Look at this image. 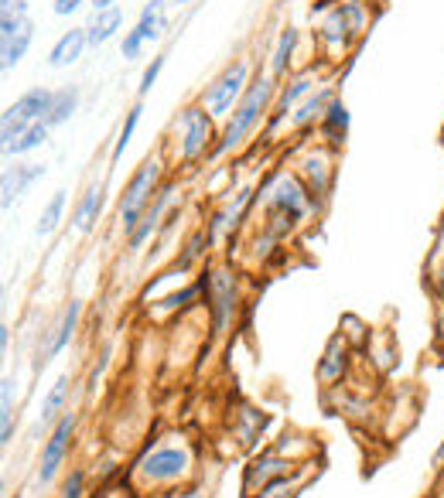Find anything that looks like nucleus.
<instances>
[{"mask_svg": "<svg viewBox=\"0 0 444 498\" xmlns=\"http://www.w3.org/2000/svg\"><path fill=\"white\" fill-rule=\"evenodd\" d=\"M270 92H274V82H270V79H256V82L246 89V96H243L239 106L233 110V120H229L226 130H222L219 154L233 150V147H239L246 137H250L253 127H256V120H260V113H264L266 103H270Z\"/></svg>", "mask_w": 444, "mask_h": 498, "instance_id": "nucleus-1", "label": "nucleus"}, {"mask_svg": "<svg viewBox=\"0 0 444 498\" xmlns=\"http://www.w3.org/2000/svg\"><path fill=\"white\" fill-rule=\"evenodd\" d=\"M158 177H161V164L144 161L137 168V175L130 177L127 191H123V202H120V225H123V233L127 235L137 229V222L144 219V212L150 208V198H154V188H158Z\"/></svg>", "mask_w": 444, "mask_h": 498, "instance_id": "nucleus-2", "label": "nucleus"}, {"mask_svg": "<svg viewBox=\"0 0 444 498\" xmlns=\"http://www.w3.org/2000/svg\"><path fill=\"white\" fill-rule=\"evenodd\" d=\"M48 110H52V92H48V89H31L21 100H14V103L4 110V123H0V140H4V147L14 144L28 127L44 123Z\"/></svg>", "mask_w": 444, "mask_h": 498, "instance_id": "nucleus-3", "label": "nucleus"}, {"mask_svg": "<svg viewBox=\"0 0 444 498\" xmlns=\"http://www.w3.org/2000/svg\"><path fill=\"white\" fill-rule=\"evenodd\" d=\"M246 75H250V65L246 62H236V65H229L226 72L208 86L206 92V110L212 117H226L229 110H236L239 100L246 96Z\"/></svg>", "mask_w": 444, "mask_h": 498, "instance_id": "nucleus-4", "label": "nucleus"}, {"mask_svg": "<svg viewBox=\"0 0 444 498\" xmlns=\"http://www.w3.org/2000/svg\"><path fill=\"white\" fill-rule=\"evenodd\" d=\"M181 158L195 161L198 154H206L208 140H212V113H206L202 106H188L181 113Z\"/></svg>", "mask_w": 444, "mask_h": 498, "instance_id": "nucleus-5", "label": "nucleus"}, {"mask_svg": "<svg viewBox=\"0 0 444 498\" xmlns=\"http://www.w3.org/2000/svg\"><path fill=\"white\" fill-rule=\"evenodd\" d=\"M72 430H75V417L72 413H62L59 424H55V430H52V437H48V444H44V451H42V468H38L42 484H48L55 474H59L62 461H65V455H69Z\"/></svg>", "mask_w": 444, "mask_h": 498, "instance_id": "nucleus-6", "label": "nucleus"}, {"mask_svg": "<svg viewBox=\"0 0 444 498\" xmlns=\"http://www.w3.org/2000/svg\"><path fill=\"white\" fill-rule=\"evenodd\" d=\"M188 451H181V447H161V451H154L140 461V474L150 478V482H175L181 478L185 471H188Z\"/></svg>", "mask_w": 444, "mask_h": 498, "instance_id": "nucleus-7", "label": "nucleus"}, {"mask_svg": "<svg viewBox=\"0 0 444 498\" xmlns=\"http://www.w3.org/2000/svg\"><path fill=\"white\" fill-rule=\"evenodd\" d=\"M270 208L281 212L287 222H301L308 212V191L301 188V181L291 175L277 177V185L270 191Z\"/></svg>", "mask_w": 444, "mask_h": 498, "instance_id": "nucleus-8", "label": "nucleus"}, {"mask_svg": "<svg viewBox=\"0 0 444 498\" xmlns=\"http://www.w3.org/2000/svg\"><path fill=\"white\" fill-rule=\"evenodd\" d=\"M208 304H212V328H216V335H222V328L226 321L233 318V308H236V283L229 273H212L208 280Z\"/></svg>", "mask_w": 444, "mask_h": 498, "instance_id": "nucleus-9", "label": "nucleus"}, {"mask_svg": "<svg viewBox=\"0 0 444 498\" xmlns=\"http://www.w3.org/2000/svg\"><path fill=\"white\" fill-rule=\"evenodd\" d=\"M86 44H89L86 28L65 31L59 42H55V48L48 52V65H52V69H65V65H72V62H79V55H82Z\"/></svg>", "mask_w": 444, "mask_h": 498, "instance_id": "nucleus-10", "label": "nucleus"}, {"mask_svg": "<svg viewBox=\"0 0 444 498\" xmlns=\"http://www.w3.org/2000/svg\"><path fill=\"white\" fill-rule=\"evenodd\" d=\"M44 175V164H21V168H11V171H4V208H11L14 198H21L24 191Z\"/></svg>", "mask_w": 444, "mask_h": 498, "instance_id": "nucleus-11", "label": "nucleus"}, {"mask_svg": "<svg viewBox=\"0 0 444 498\" xmlns=\"http://www.w3.org/2000/svg\"><path fill=\"white\" fill-rule=\"evenodd\" d=\"M171 195H175V188H171V185L154 195V206L144 212V219L137 222V229H133L130 239H127V243H130V249H140L144 243H148L150 233H154V229H158V222H161V212L168 208V202H171Z\"/></svg>", "mask_w": 444, "mask_h": 498, "instance_id": "nucleus-12", "label": "nucleus"}, {"mask_svg": "<svg viewBox=\"0 0 444 498\" xmlns=\"http://www.w3.org/2000/svg\"><path fill=\"white\" fill-rule=\"evenodd\" d=\"M31 38H34V28H31V21H24L11 38L0 42V65H4V72H11L17 62L24 59V52L31 48Z\"/></svg>", "mask_w": 444, "mask_h": 498, "instance_id": "nucleus-13", "label": "nucleus"}, {"mask_svg": "<svg viewBox=\"0 0 444 498\" xmlns=\"http://www.w3.org/2000/svg\"><path fill=\"white\" fill-rule=\"evenodd\" d=\"M120 24H123V14H120L117 7H110V11H96L92 24L86 28L89 31V44H92V48L106 44L120 31Z\"/></svg>", "mask_w": 444, "mask_h": 498, "instance_id": "nucleus-14", "label": "nucleus"}, {"mask_svg": "<svg viewBox=\"0 0 444 498\" xmlns=\"http://www.w3.org/2000/svg\"><path fill=\"white\" fill-rule=\"evenodd\" d=\"M75 110H79V89L75 86L59 89V92H52V110H48L44 123H48V127H59V123H65V120L72 117Z\"/></svg>", "mask_w": 444, "mask_h": 498, "instance_id": "nucleus-15", "label": "nucleus"}, {"mask_svg": "<svg viewBox=\"0 0 444 498\" xmlns=\"http://www.w3.org/2000/svg\"><path fill=\"white\" fill-rule=\"evenodd\" d=\"M322 130L332 144H342L345 140V130H349V110L342 100H332V106L325 110V117H322Z\"/></svg>", "mask_w": 444, "mask_h": 498, "instance_id": "nucleus-16", "label": "nucleus"}, {"mask_svg": "<svg viewBox=\"0 0 444 498\" xmlns=\"http://www.w3.org/2000/svg\"><path fill=\"white\" fill-rule=\"evenodd\" d=\"M133 28L140 31L144 42H158L161 31H164V0H150L148 7H144V14H140V21H137Z\"/></svg>", "mask_w": 444, "mask_h": 498, "instance_id": "nucleus-17", "label": "nucleus"}, {"mask_svg": "<svg viewBox=\"0 0 444 498\" xmlns=\"http://www.w3.org/2000/svg\"><path fill=\"white\" fill-rule=\"evenodd\" d=\"M100 208H103V188L92 185V188L82 195V206L75 212V229H79V233H89L92 222H96V215H100Z\"/></svg>", "mask_w": 444, "mask_h": 498, "instance_id": "nucleus-18", "label": "nucleus"}, {"mask_svg": "<svg viewBox=\"0 0 444 498\" xmlns=\"http://www.w3.org/2000/svg\"><path fill=\"white\" fill-rule=\"evenodd\" d=\"M44 137H48V123H34V127H28V130L17 137L14 144L4 147V154H11V158H17V154H28V150H34V147L44 144Z\"/></svg>", "mask_w": 444, "mask_h": 498, "instance_id": "nucleus-19", "label": "nucleus"}, {"mask_svg": "<svg viewBox=\"0 0 444 498\" xmlns=\"http://www.w3.org/2000/svg\"><path fill=\"white\" fill-rule=\"evenodd\" d=\"M79 314H82V304L79 301H72L69 304V311H65V318H62L59 331H55V338H52V352L48 355H59L65 345H69V338L75 335V324H79Z\"/></svg>", "mask_w": 444, "mask_h": 498, "instance_id": "nucleus-20", "label": "nucleus"}, {"mask_svg": "<svg viewBox=\"0 0 444 498\" xmlns=\"http://www.w3.org/2000/svg\"><path fill=\"white\" fill-rule=\"evenodd\" d=\"M62 208H65V191H55L52 202L42 208V219H38V225H34V233L38 235L55 233V225H59V219H62Z\"/></svg>", "mask_w": 444, "mask_h": 498, "instance_id": "nucleus-21", "label": "nucleus"}, {"mask_svg": "<svg viewBox=\"0 0 444 498\" xmlns=\"http://www.w3.org/2000/svg\"><path fill=\"white\" fill-rule=\"evenodd\" d=\"M65 396H69V376H59V382L52 386V393L44 396V407H42L44 424H52V420L62 413V407H65Z\"/></svg>", "mask_w": 444, "mask_h": 498, "instance_id": "nucleus-22", "label": "nucleus"}, {"mask_svg": "<svg viewBox=\"0 0 444 498\" xmlns=\"http://www.w3.org/2000/svg\"><path fill=\"white\" fill-rule=\"evenodd\" d=\"M328 106H332V92L325 89V92H318L314 100H308V103L297 110V113H294V123H297V127H304V123H311L314 117H325Z\"/></svg>", "mask_w": 444, "mask_h": 498, "instance_id": "nucleus-23", "label": "nucleus"}, {"mask_svg": "<svg viewBox=\"0 0 444 498\" xmlns=\"http://www.w3.org/2000/svg\"><path fill=\"white\" fill-rule=\"evenodd\" d=\"M294 44H297V31L287 28L281 34V42H277V48H274V62H270L274 75H281L284 69H287V62H291V52H294Z\"/></svg>", "mask_w": 444, "mask_h": 498, "instance_id": "nucleus-24", "label": "nucleus"}, {"mask_svg": "<svg viewBox=\"0 0 444 498\" xmlns=\"http://www.w3.org/2000/svg\"><path fill=\"white\" fill-rule=\"evenodd\" d=\"M140 106H133L130 113H127V123H123V130H120V140H117V147H113V161H120L123 158V150H127V144H130V137H133V130H137V123H140Z\"/></svg>", "mask_w": 444, "mask_h": 498, "instance_id": "nucleus-25", "label": "nucleus"}, {"mask_svg": "<svg viewBox=\"0 0 444 498\" xmlns=\"http://www.w3.org/2000/svg\"><path fill=\"white\" fill-rule=\"evenodd\" d=\"M208 239H212V233H195V235H192V243L185 246V256H181V260L175 263V270H188V266H192L195 260H198V256L206 253L202 246H208Z\"/></svg>", "mask_w": 444, "mask_h": 498, "instance_id": "nucleus-26", "label": "nucleus"}, {"mask_svg": "<svg viewBox=\"0 0 444 498\" xmlns=\"http://www.w3.org/2000/svg\"><path fill=\"white\" fill-rule=\"evenodd\" d=\"M352 31H349V24H345V17H342V7H335L332 14H328L325 21V38L328 42H342V38H349Z\"/></svg>", "mask_w": 444, "mask_h": 498, "instance_id": "nucleus-27", "label": "nucleus"}, {"mask_svg": "<svg viewBox=\"0 0 444 498\" xmlns=\"http://www.w3.org/2000/svg\"><path fill=\"white\" fill-rule=\"evenodd\" d=\"M144 38H140V31L137 28H130L127 31V34H123V48H120V52H123V59L127 62H133V59H140V52H144Z\"/></svg>", "mask_w": 444, "mask_h": 498, "instance_id": "nucleus-28", "label": "nucleus"}, {"mask_svg": "<svg viewBox=\"0 0 444 498\" xmlns=\"http://www.w3.org/2000/svg\"><path fill=\"white\" fill-rule=\"evenodd\" d=\"M161 69H164V59H154L148 69H144V75H140V86H137V96H140V100H144L150 89H154V82H158Z\"/></svg>", "mask_w": 444, "mask_h": 498, "instance_id": "nucleus-29", "label": "nucleus"}, {"mask_svg": "<svg viewBox=\"0 0 444 498\" xmlns=\"http://www.w3.org/2000/svg\"><path fill=\"white\" fill-rule=\"evenodd\" d=\"M308 89H311V79H308V75H304V79H297L294 86H291V89H287V92L281 96V110H277V113H287V106L294 103V100H301V96H304Z\"/></svg>", "mask_w": 444, "mask_h": 498, "instance_id": "nucleus-30", "label": "nucleus"}, {"mask_svg": "<svg viewBox=\"0 0 444 498\" xmlns=\"http://www.w3.org/2000/svg\"><path fill=\"white\" fill-rule=\"evenodd\" d=\"M82 484H86V474H82V471H72V474H69V482L62 484L59 498H82Z\"/></svg>", "mask_w": 444, "mask_h": 498, "instance_id": "nucleus-31", "label": "nucleus"}, {"mask_svg": "<svg viewBox=\"0 0 444 498\" xmlns=\"http://www.w3.org/2000/svg\"><path fill=\"white\" fill-rule=\"evenodd\" d=\"M284 464L277 461V457H264V461H256L250 471V482H256V478H266V474H274V471H281Z\"/></svg>", "mask_w": 444, "mask_h": 498, "instance_id": "nucleus-32", "label": "nucleus"}, {"mask_svg": "<svg viewBox=\"0 0 444 498\" xmlns=\"http://www.w3.org/2000/svg\"><path fill=\"white\" fill-rule=\"evenodd\" d=\"M195 293H198V287H188V291H181V293H171V297H164L161 304H164V308H178V304H185V301H192Z\"/></svg>", "mask_w": 444, "mask_h": 498, "instance_id": "nucleus-33", "label": "nucleus"}, {"mask_svg": "<svg viewBox=\"0 0 444 498\" xmlns=\"http://www.w3.org/2000/svg\"><path fill=\"white\" fill-rule=\"evenodd\" d=\"M308 175L318 177V195L325 191V164L322 161H308Z\"/></svg>", "mask_w": 444, "mask_h": 498, "instance_id": "nucleus-34", "label": "nucleus"}, {"mask_svg": "<svg viewBox=\"0 0 444 498\" xmlns=\"http://www.w3.org/2000/svg\"><path fill=\"white\" fill-rule=\"evenodd\" d=\"M79 7H82V0H55V14H62V17L75 14Z\"/></svg>", "mask_w": 444, "mask_h": 498, "instance_id": "nucleus-35", "label": "nucleus"}, {"mask_svg": "<svg viewBox=\"0 0 444 498\" xmlns=\"http://www.w3.org/2000/svg\"><path fill=\"white\" fill-rule=\"evenodd\" d=\"M113 4H117V0H92V7H96V11H110Z\"/></svg>", "mask_w": 444, "mask_h": 498, "instance_id": "nucleus-36", "label": "nucleus"}, {"mask_svg": "<svg viewBox=\"0 0 444 498\" xmlns=\"http://www.w3.org/2000/svg\"><path fill=\"white\" fill-rule=\"evenodd\" d=\"M7 341H11V331H7V324L0 328V349H7Z\"/></svg>", "mask_w": 444, "mask_h": 498, "instance_id": "nucleus-37", "label": "nucleus"}, {"mask_svg": "<svg viewBox=\"0 0 444 498\" xmlns=\"http://www.w3.org/2000/svg\"><path fill=\"white\" fill-rule=\"evenodd\" d=\"M438 291H441V297H444V270L438 273Z\"/></svg>", "mask_w": 444, "mask_h": 498, "instance_id": "nucleus-38", "label": "nucleus"}, {"mask_svg": "<svg viewBox=\"0 0 444 498\" xmlns=\"http://www.w3.org/2000/svg\"><path fill=\"white\" fill-rule=\"evenodd\" d=\"M175 4H188V0H175Z\"/></svg>", "mask_w": 444, "mask_h": 498, "instance_id": "nucleus-39", "label": "nucleus"}]
</instances>
